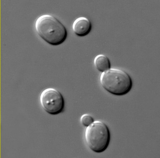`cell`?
I'll list each match as a JSON object with an SVG mask.
<instances>
[{
    "label": "cell",
    "mask_w": 160,
    "mask_h": 158,
    "mask_svg": "<svg viewBox=\"0 0 160 158\" xmlns=\"http://www.w3.org/2000/svg\"><path fill=\"white\" fill-rule=\"evenodd\" d=\"M86 143L92 151L97 153L104 152L109 143L110 134L109 129L104 122L94 121L87 127L85 133Z\"/></svg>",
    "instance_id": "cell-3"
},
{
    "label": "cell",
    "mask_w": 160,
    "mask_h": 158,
    "mask_svg": "<svg viewBox=\"0 0 160 158\" xmlns=\"http://www.w3.org/2000/svg\"><path fill=\"white\" fill-rule=\"evenodd\" d=\"M92 25L90 20L85 17H80L76 19L72 25V29L75 34L79 37H84L90 32Z\"/></svg>",
    "instance_id": "cell-5"
},
{
    "label": "cell",
    "mask_w": 160,
    "mask_h": 158,
    "mask_svg": "<svg viewBox=\"0 0 160 158\" xmlns=\"http://www.w3.org/2000/svg\"><path fill=\"white\" fill-rule=\"evenodd\" d=\"M41 105L44 110L51 115L61 112L64 108V98L58 90L52 88L46 89L41 93L40 97Z\"/></svg>",
    "instance_id": "cell-4"
},
{
    "label": "cell",
    "mask_w": 160,
    "mask_h": 158,
    "mask_svg": "<svg viewBox=\"0 0 160 158\" xmlns=\"http://www.w3.org/2000/svg\"><path fill=\"white\" fill-rule=\"evenodd\" d=\"M94 66L99 71L103 73L110 68V60L106 56L102 54L97 55L94 60Z\"/></svg>",
    "instance_id": "cell-6"
},
{
    "label": "cell",
    "mask_w": 160,
    "mask_h": 158,
    "mask_svg": "<svg viewBox=\"0 0 160 158\" xmlns=\"http://www.w3.org/2000/svg\"><path fill=\"white\" fill-rule=\"evenodd\" d=\"M80 120L82 124L86 127L90 125L94 121L93 118L87 114H84L82 115Z\"/></svg>",
    "instance_id": "cell-7"
},
{
    "label": "cell",
    "mask_w": 160,
    "mask_h": 158,
    "mask_svg": "<svg viewBox=\"0 0 160 158\" xmlns=\"http://www.w3.org/2000/svg\"><path fill=\"white\" fill-rule=\"evenodd\" d=\"M35 27L38 35L52 45L62 44L67 37L65 27L55 17L50 15H44L38 17L35 22Z\"/></svg>",
    "instance_id": "cell-1"
},
{
    "label": "cell",
    "mask_w": 160,
    "mask_h": 158,
    "mask_svg": "<svg viewBox=\"0 0 160 158\" xmlns=\"http://www.w3.org/2000/svg\"><path fill=\"white\" fill-rule=\"evenodd\" d=\"M103 88L109 93L116 96H122L131 90L132 81L125 71L116 68H110L102 73L100 78Z\"/></svg>",
    "instance_id": "cell-2"
}]
</instances>
